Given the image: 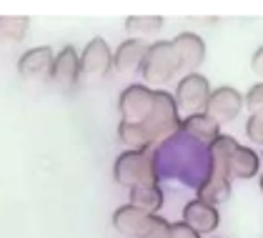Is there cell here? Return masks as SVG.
I'll return each instance as SVG.
<instances>
[{
  "instance_id": "1",
  "label": "cell",
  "mask_w": 263,
  "mask_h": 238,
  "mask_svg": "<svg viewBox=\"0 0 263 238\" xmlns=\"http://www.w3.org/2000/svg\"><path fill=\"white\" fill-rule=\"evenodd\" d=\"M181 111L176 105L173 93L156 90L153 111L143 123H118V140L125 145V151H148L156 148L165 138L176 136L181 131Z\"/></svg>"
},
{
  "instance_id": "2",
  "label": "cell",
  "mask_w": 263,
  "mask_h": 238,
  "mask_svg": "<svg viewBox=\"0 0 263 238\" xmlns=\"http://www.w3.org/2000/svg\"><path fill=\"white\" fill-rule=\"evenodd\" d=\"M236 145H238V140L233 136H226V133H221L208 145V173L198 183L196 193L201 200L216 206V208L231 198V168H228V163H231V153Z\"/></svg>"
},
{
  "instance_id": "3",
  "label": "cell",
  "mask_w": 263,
  "mask_h": 238,
  "mask_svg": "<svg viewBox=\"0 0 263 238\" xmlns=\"http://www.w3.org/2000/svg\"><path fill=\"white\" fill-rule=\"evenodd\" d=\"M158 158L156 148L148 151H123L113 163V180L123 188H133L141 183H158Z\"/></svg>"
},
{
  "instance_id": "4",
  "label": "cell",
  "mask_w": 263,
  "mask_h": 238,
  "mask_svg": "<svg viewBox=\"0 0 263 238\" xmlns=\"http://www.w3.org/2000/svg\"><path fill=\"white\" fill-rule=\"evenodd\" d=\"M138 70H141L148 88L176 78L181 73V65H178V58H176V50H173L171 40H153L148 45L145 56H143V63Z\"/></svg>"
},
{
  "instance_id": "5",
  "label": "cell",
  "mask_w": 263,
  "mask_h": 238,
  "mask_svg": "<svg viewBox=\"0 0 263 238\" xmlns=\"http://www.w3.org/2000/svg\"><path fill=\"white\" fill-rule=\"evenodd\" d=\"M211 90H213V88H211L208 78L196 70V73H185V76L178 80L173 98H176L178 111H183L185 116H193V113H203Z\"/></svg>"
},
{
  "instance_id": "6",
  "label": "cell",
  "mask_w": 263,
  "mask_h": 238,
  "mask_svg": "<svg viewBox=\"0 0 263 238\" xmlns=\"http://www.w3.org/2000/svg\"><path fill=\"white\" fill-rule=\"evenodd\" d=\"M156 90L148 88L145 83H130L125 85L118 96V111L123 123H143L148 113L153 111Z\"/></svg>"
},
{
  "instance_id": "7",
  "label": "cell",
  "mask_w": 263,
  "mask_h": 238,
  "mask_svg": "<svg viewBox=\"0 0 263 238\" xmlns=\"http://www.w3.org/2000/svg\"><path fill=\"white\" fill-rule=\"evenodd\" d=\"M243 111V96L241 90H236L233 85H218L211 90L208 96V103L203 108V113L208 118H213L218 125L223 123H233V120L241 116Z\"/></svg>"
},
{
  "instance_id": "8",
  "label": "cell",
  "mask_w": 263,
  "mask_h": 238,
  "mask_svg": "<svg viewBox=\"0 0 263 238\" xmlns=\"http://www.w3.org/2000/svg\"><path fill=\"white\" fill-rule=\"evenodd\" d=\"M81 78V56L73 45H65L61 53H55L50 73H48V83L58 90H70L76 88V83Z\"/></svg>"
},
{
  "instance_id": "9",
  "label": "cell",
  "mask_w": 263,
  "mask_h": 238,
  "mask_svg": "<svg viewBox=\"0 0 263 238\" xmlns=\"http://www.w3.org/2000/svg\"><path fill=\"white\" fill-rule=\"evenodd\" d=\"M113 70V50L103 38H90L81 53V73L88 78H105Z\"/></svg>"
},
{
  "instance_id": "10",
  "label": "cell",
  "mask_w": 263,
  "mask_h": 238,
  "mask_svg": "<svg viewBox=\"0 0 263 238\" xmlns=\"http://www.w3.org/2000/svg\"><path fill=\"white\" fill-rule=\"evenodd\" d=\"M171 45L176 50L181 70L185 73H196V68H201L205 60V40L193 30H181L176 38H171Z\"/></svg>"
},
{
  "instance_id": "11",
  "label": "cell",
  "mask_w": 263,
  "mask_h": 238,
  "mask_svg": "<svg viewBox=\"0 0 263 238\" xmlns=\"http://www.w3.org/2000/svg\"><path fill=\"white\" fill-rule=\"evenodd\" d=\"M181 221L185 226H191L196 233L205 236V233H213V231L218 228L221 213H218L216 206H211V203H205V200H201V198H193L183 206V218Z\"/></svg>"
},
{
  "instance_id": "12",
  "label": "cell",
  "mask_w": 263,
  "mask_h": 238,
  "mask_svg": "<svg viewBox=\"0 0 263 238\" xmlns=\"http://www.w3.org/2000/svg\"><path fill=\"white\" fill-rule=\"evenodd\" d=\"M156 216H151V213H145L141 208H136V206H130V203H125L121 208H116L113 211V228L121 233V236H130V238H141L148 228H151V223H153Z\"/></svg>"
},
{
  "instance_id": "13",
  "label": "cell",
  "mask_w": 263,
  "mask_h": 238,
  "mask_svg": "<svg viewBox=\"0 0 263 238\" xmlns=\"http://www.w3.org/2000/svg\"><path fill=\"white\" fill-rule=\"evenodd\" d=\"M53 58H55V53L48 45H38V48L25 50L21 58H18V73H21V78H25V80L48 78Z\"/></svg>"
},
{
  "instance_id": "14",
  "label": "cell",
  "mask_w": 263,
  "mask_h": 238,
  "mask_svg": "<svg viewBox=\"0 0 263 238\" xmlns=\"http://www.w3.org/2000/svg\"><path fill=\"white\" fill-rule=\"evenodd\" d=\"M228 168H231V180L238 178V180H251L256 178L258 173H261V156L253 151V148H248V145H236L233 148V153H231V163H228Z\"/></svg>"
},
{
  "instance_id": "15",
  "label": "cell",
  "mask_w": 263,
  "mask_h": 238,
  "mask_svg": "<svg viewBox=\"0 0 263 238\" xmlns=\"http://www.w3.org/2000/svg\"><path fill=\"white\" fill-rule=\"evenodd\" d=\"M145 50H148V43H143L138 38H125L113 50V68L118 73H133V70H138Z\"/></svg>"
},
{
  "instance_id": "16",
  "label": "cell",
  "mask_w": 263,
  "mask_h": 238,
  "mask_svg": "<svg viewBox=\"0 0 263 238\" xmlns=\"http://www.w3.org/2000/svg\"><path fill=\"white\" fill-rule=\"evenodd\" d=\"M181 131L188 136V138L198 140V143H205L211 145L213 140L221 136V125L213 118H208L205 113H193V116H185L181 120Z\"/></svg>"
},
{
  "instance_id": "17",
  "label": "cell",
  "mask_w": 263,
  "mask_h": 238,
  "mask_svg": "<svg viewBox=\"0 0 263 238\" xmlns=\"http://www.w3.org/2000/svg\"><path fill=\"white\" fill-rule=\"evenodd\" d=\"M130 206L141 208L145 213L156 216L163 208V191L158 183H141L130 188Z\"/></svg>"
},
{
  "instance_id": "18",
  "label": "cell",
  "mask_w": 263,
  "mask_h": 238,
  "mask_svg": "<svg viewBox=\"0 0 263 238\" xmlns=\"http://www.w3.org/2000/svg\"><path fill=\"white\" fill-rule=\"evenodd\" d=\"M30 28V18L25 15H3L0 18V43H21Z\"/></svg>"
},
{
  "instance_id": "19",
  "label": "cell",
  "mask_w": 263,
  "mask_h": 238,
  "mask_svg": "<svg viewBox=\"0 0 263 238\" xmlns=\"http://www.w3.org/2000/svg\"><path fill=\"white\" fill-rule=\"evenodd\" d=\"M163 28L161 15H130L125 20V33L141 40L143 35H156Z\"/></svg>"
},
{
  "instance_id": "20",
  "label": "cell",
  "mask_w": 263,
  "mask_h": 238,
  "mask_svg": "<svg viewBox=\"0 0 263 238\" xmlns=\"http://www.w3.org/2000/svg\"><path fill=\"white\" fill-rule=\"evenodd\" d=\"M243 108H248L251 113H263V80L251 85L243 96Z\"/></svg>"
},
{
  "instance_id": "21",
  "label": "cell",
  "mask_w": 263,
  "mask_h": 238,
  "mask_svg": "<svg viewBox=\"0 0 263 238\" xmlns=\"http://www.w3.org/2000/svg\"><path fill=\"white\" fill-rule=\"evenodd\" d=\"M246 136L253 140V143H261L263 145V113H251L246 120Z\"/></svg>"
},
{
  "instance_id": "22",
  "label": "cell",
  "mask_w": 263,
  "mask_h": 238,
  "mask_svg": "<svg viewBox=\"0 0 263 238\" xmlns=\"http://www.w3.org/2000/svg\"><path fill=\"white\" fill-rule=\"evenodd\" d=\"M141 238H171V223L165 218H161V216H156L153 223H151V228Z\"/></svg>"
},
{
  "instance_id": "23",
  "label": "cell",
  "mask_w": 263,
  "mask_h": 238,
  "mask_svg": "<svg viewBox=\"0 0 263 238\" xmlns=\"http://www.w3.org/2000/svg\"><path fill=\"white\" fill-rule=\"evenodd\" d=\"M171 238H201V233H196L183 221H176V223H171Z\"/></svg>"
},
{
  "instance_id": "24",
  "label": "cell",
  "mask_w": 263,
  "mask_h": 238,
  "mask_svg": "<svg viewBox=\"0 0 263 238\" xmlns=\"http://www.w3.org/2000/svg\"><path fill=\"white\" fill-rule=\"evenodd\" d=\"M251 70H253L258 78H263V45L256 48V53L251 56Z\"/></svg>"
},
{
  "instance_id": "25",
  "label": "cell",
  "mask_w": 263,
  "mask_h": 238,
  "mask_svg": "<svg viewBox=\"0 0 263 238\" xmlns=\"http://www.w3.org/2000/svg\"><path fill=\"white\" fill-rule=\"evenodd\" d=\"M258 183H261V193H263V173H261V178H258Z\"/></svg>"
},
{
  "instance_id": "26",
  "label": "cell",
  "mask_w": 263,
  "mask_h": 238,
  "mask_svg": "<svg viewBox=\"0 0 263 238\" xmlns=\"http://www.w3.org/2000/svg\"><path fill=\"white\" fill-rule=\"evenodd\" d=\"M261 160H263V153H261Z\"/></svg>"
}]
</instances>
